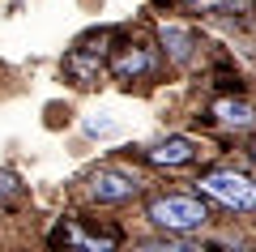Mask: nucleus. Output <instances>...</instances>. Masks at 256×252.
I'll use <instances>...</instances> for the list:
<instances>
[{
	"label": "nucleus",
	"mask_w": 256,
	"mask_h": 252,
	"mask_svg": "<svg viewBox=\"0 0 256 252\" xmlns=\"http://www.w3.org/2000/svg\"><path fill=\"white\" fill-rule=\"evenodd\" d=\"M146 218L171 235H188V231H201L210 222V209L196 197H154L146 205Z\"/></svg>",
	"instance_id": "obj_1"
},
{
	"label": "nucleus",
	"mask_w": 256,
	"mask_h": 252,
	"mask_svg": "<svg viewBox=\"0 0 256 252\" xmlns=\"http://www.w3.org/2000/svg\"><path fill=\"white\" fill-rule=\"evenodd\" d=\"M201 192L214 197V201H222L226 209H244V214L256 209V184L248 180V175H239V171H214V175H205Z\"/></svg>",
	"instance_id": "obj_2"
},
{
	"label": "nucleus",
	"mask_w": 256,
	"mask_h": 252,
	"mask_svg": "<svg viewBox=\"0 0 256 252\" xmlns=\"http://www.w3.org/2000/svg\"><path fill=\"white\" fill-rule=\"evenodd\" d=\"M137 192H141V180L128 171L102 167V171L90 175V201H98V205H120V201H132Z\"/></svg>",
	"instance_id": "obj_3"
},
{
	"label": "nucleus",
	"mask_w": 256,
	"mask_h": 252,
	"mask_svg": "<svg viewBox=\"0 0 256 252\" xmlns=\"http://www.w3.org/2000/svg\"><path fill=\"white\" fill-rule=\"evenodd\" d=\"M192 154H196V145L188 137H166L162 145L150 150V162H158V167H184V162H192Z\"/></svg>",
	"instance_id": "obj_4"
},
{
	"label": "nucleus",
	"mask_w": 256,
	"mask_h": 252,
	"mask_svg": "<svg viewBox=\"0 0 256 252\" xmlns=\"http://www.w3.org/2000/svg\"><path fill=\"white\" fill-rule=\"evenodd\" d=\"M162 47H166V56H171L175 64H188V60H192V47H196V39H192L188 26L166 22V26H162Z\"/></svg>",
	"instance_id": "obj_5"
},
{
	"label": "nucleus",
	"mask_w": 256,
	"mask_h": 252,
	"mask_svg": "<svg viewBox=\"0 0 256 252\" xmlns=\"http://www.w3.org/2000/svg\"><path fill=\"white\" fill-rule=\"evenodd\" d=\"M111 69H116V77H141V73L154 69V56H150L146 47H124Z\"/></svg>",
	"instance_id": "obj_6"
},
{
	"label": "nucleus",
	"mask_w": 256,
	"mask_h": 252,
	"mask_svg": "<svg viewBox=\"0 0 256 252\" xmlns=\"http://www.w3.org/2000/svg\"><path fill=\"white\" fill-rule=\"evenodd\" d=\"M214 116H218L226 128H252L256 124V111L248 107V103H235V99H222L218 107H214Z\"/></svg>",
	"instance_id": "obj_7"
},
{
	"label": "nucleus",
	"mask_w": 256,
	"mask_h": 252,
	"mask_svg": "<svg viewBox=\"0 0 256 252\" xmlns=\"http://www.w3.org/2000/svg\"><path fill=\"white\" fill-rule=\"evenodd\" d=\"M64 69H68V73H73V77H77V86H90V81L98 77L102 60H98V56H94V60H86L82 52H73V56H68V60H64Z\"/></svg>",
	"instance_id": "obj_8"
},
{
	"label": "nucleus",
	"mask_w": 256,
	"mask_h": 252,
	"mask_svg": "<svg viewBox=\"0 0 256 252\" xmlns=\"http://www.w3.org/2000/svg\"><path fill=\"white\" fill-rule=\"evenodd\" d=\"M82 128H86L90 137H111V133H116V120H107V116H86Z\"/></svg>",
	"instance_id": "obj_9"
},
{
	"label": "nucleus",
	"mask_w": 256,
	"mask_h": 252,
	"mask_svg": "<svg viewBox=\"0 0 256 252\" xmlns=\"http://www.w3.org/2000/svg\"><path fill=\"white\" fill-rule=\"evenodd\" d=\"M18 192H22V180L9 171V167H0V201H4V197H18Z\"/></svg>",
	"instance_id": "obj_10"
},
{
	"label": "nucleus",
	"mask_w": 256,
	"mask_h": 252,
	"mask_svg": "<svg viewBox=\"0 0 256 252\" xmlns=\"http://www.w3.org/2000/svg\"><path fill=\"white\" fill-rule=\"evenodd\" d=\"M188 5H201V9H230L239 0H188Z\"/></svg>",
	"instance_id": "obj_11"
},
{
	"label": "nucleus",
	"mask_w": 256,
	"mask_h": 252,
	"mask_svg": "<svg viewBox=\"0 0 256 252\" xmlns=\"http://www.w3.org/2000/svg\"><path fill=\"white\" fill-rule=\"evenodd\" d=\"M252 158H256V145H252Z\"/></svg>",
	"instance_id": "obj_12"
}]
</instances>
